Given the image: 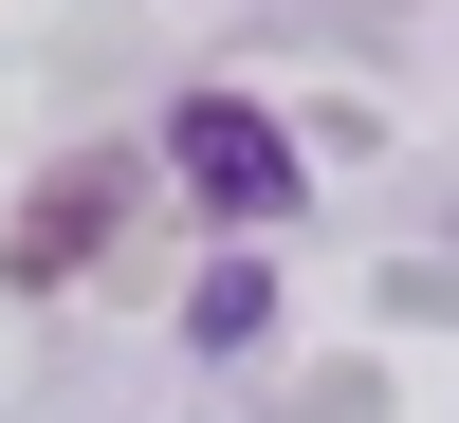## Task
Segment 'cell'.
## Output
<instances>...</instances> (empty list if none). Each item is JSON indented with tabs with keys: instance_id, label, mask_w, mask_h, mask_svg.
I'll list each match as a JSON object with an SVG mask.
<instances>
[{
	"instance_id": "1",
	"label": "cell",
	"mask_w": 459,
	"mask_h": 423,
	"mask_svg": "<svg viewBox=\"0 0 459 423\" xmlns=\"http://www.w3.org/2000/svg\"><path fill=\"white\" fill-rule=\"evenodd\" d=\"M166 184L257 240V221H294V129H276L257 93H184V110H166Z\"/></svg>"
},
{
	"instance_id": "2",
	"label": "cell",
	"mask_w": 459,
	"mask_h": 423,
	"mask_svg": "<svg viewBox=\"0 0 459 423\" xmlns=\"http://www.w3.org/2000/svg\"><path fill=\"white\" fill-rule=\"evenodd\" d=\"M110 221H129V166H92V147H74V166L37 184L19 221H0V277H19V295H56V277H92V258H110Z\"/></svg>"
},
{
	"instance_id": "3",
	"label": "cell",
	"mask_w": 459,
	"mask_h": 423,
	"mask_svg": "<svg viewBox=\"0 0 459 423\" xmlns=\"http://www.w3.org/2000/svg\"><path fill=\"white\" fill-rule=\"evenodd\" d=\"M184 331H203V350H257V331H276V277H257V258H221V277L184 295Z\"/></svg>"
}]
</instances>
